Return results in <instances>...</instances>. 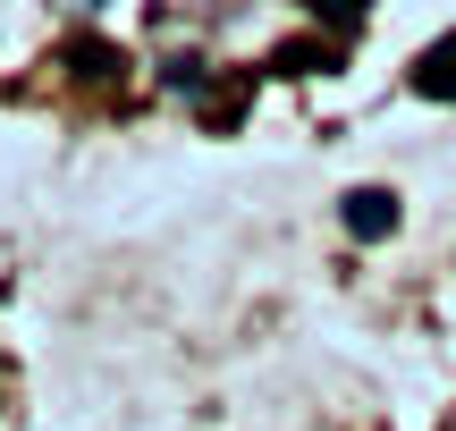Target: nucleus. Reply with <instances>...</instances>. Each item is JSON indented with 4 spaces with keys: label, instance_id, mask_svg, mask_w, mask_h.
<instances>
[{
    "label": "nucleus",
    "instance_id": "f257e3e1",
    "mask_svg": "<svg viewBox=\"0 0 456 431\" xmlns=\"http://www.w3.org/2000/svg\"><path fill=\"white\" fill-rule=\"evenodd\" d=\"M389 229H397V195L389 186H355V195H346V237L372 246V237H389Z\"/></svg>",
    "mask_w": 456,
    "mask_h": 431
},
{
    "label": "nucleus",
    "instance_id": "f03ea898",
    "mask_svg": "<svg viewBox=\"0 0 456 431\" xmlns=\"http://www.w3.org/2000/svg\"><path fill=\"white\" fill-rule=\"evenodd\" d=\"M414 94H431V102H456V34H448V43H431L423 60H414Z\"/></svg>",
    "mask_w": 456,
    "mask_h": 431
},
{
    "label": "nucleus",
    "instance_id": "7ed1b4c3",
    "mask_svg": "<svg viewBox=\"0 0 456 431\" xmlns=\"http://www.w3.org/2000/svg\"><path fill=\"white\" fill-rule=\"evenodd\" d=\"M313 17H330V26H363V0H305Z\"/></svg>",
    "mask_w": 456,
    "mask_h": 431
}]
</instances>
